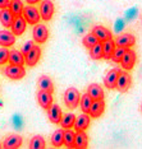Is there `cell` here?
Returning <instances> with one entry per match:
<instances>
[{
    "instance_id": "1",
    "label": "cell",
    "mask_w": 142,
    "mask_h": 149,
    "mask_svg": "<svg viewBox=\"0 0 142 149\" xmlns=\"http://www.w3.org/2000/svg\"><path fill=\"white\" fill-rule=\"evenodd\" d=\"M79 101H81V96L79 92L77 91V88L70 87L65 91V93H64V103L69 110H74V108L78 107Z\"/></svg>"
},
{
    "instance_id": "2",
    "label": "cell",
    "mask_w": 142,
    "mask_h": 149,
    "mask_svg": "<svg viewBox=\"0 0 142 149\" xmlns=\"http://www.w3.org/2000/svg\"><path fill=\"white\" fill-rule=\"evenodd\" d=\"M22 15H23V18L27 21V23H28V24H32V26L40 23V18H41L39 9H37L36 6H33L32 4H28L27 6L23 8Z\"/></svg>"
},
{
    "instance_id": "3",
    "label": "cell",
    "mask_w": 142,
    "mask_h": 149,
    "mask_svg": "<svg viewBox=\"0 0 142 149\" xmlns=\"http://www.w3.org/2000/svg\"><path fill=\"white\" fill-rule=\"evenodd\" d=\"M3 72H4L5 77H8L9 79H13V80H19L26 75V70L23 65H14V64L5 66Z\"/></svg>"
},
{
    "instance_id": "4",
    "label": "cell",
    "mask_w": 142,
    "mask_h": 149,
    "mask_svg": "<svg viewBox=\"0 0 142 149\" xmlns=\"http://www.w3.org/2000/svg\"><path fill=\"white\" fill-rule=\"evenodd\" d=\"M132 86V77L128 72H122L118 75V80H117V87L115 89L120 93H126L127 91H129V88Z\"/></svg>"
},
{
    "instance_id": "5",
    "label": "cell",
    "mask_w": 142,
    "mask_h": 149,
    "mask_svg": "<svg viewBox=\"0 0 142 149\" xmlns=\"http://www.w3.org/2000/svg\"><path fill=\"white\" fill-rule=\"evenodd\" d=\"M32 37H33V41H36L37 43L46 42V40L49 38V29H47V27L45 24H41V23L35 24L32 31Z\"/></svg>"
},
{
    "instance_id": "6",
    "label": "cell",
    "mask_w": 142,
    "mask_h": 149,
    "mask_svg": "<svg viewBox=\"0 0 142 149\" xmlns=\"http://www.w3.org/2000/svg\"><path fill=\"white\" fill-rule=\"evenodd\" d=\"M136 61H137V56H136V52L133 51V50L127 49L126 54H124L123 59H122V68H123L124 70H132L133 69V66L136 65Z\"/></svg>"
},
{
    "instance_id": "7",
    "label": "cell",
    "mask_w": 142,
    "mask_h": 149,
    "mask_svg": "<svg viewBox=\"0 0 142 149\" xmlns=\"http://www.w3.org/2000/svg\"><path fill=\"white\" fill-rule=\"evenodd\" d=\"M54 12H55V8H54V4L51 0H44L40 5V15H41V19L44 21H50L54 15Z\"/></svg>"
},
{
    "instance_id": "8",
    "label": "cell",
    "mask_w": 142,
    "mask_h": 149,
    "mask_svg": "<svg viewBox=\"0 0 142 149\" xmlns=\"http://www.w3.org/2000/svg\"><path fill=\"white\" fill-rule=\"evenodd\" d=\"M119 73H120V69H118V68H114V69H111L106 73L105 78H104V86H105L108 89H115Z\"/></svg>"
},
{
    "instance_id": "9",
    "label": "cell",
    "mask_w": 142,
    "mask_h": 149,
    "mask_svg": "<svg viewBox=\"0 0 142 149\" xmlns=\"http://www.w3.org/2000/svg\"><path fill=\"white\" fill-rule=\"evenodd\" d=\"M114 41H115L117 46L129 49V47L134 46V43H136V37L133 35H131V33H122V35L118 36Z\"/></svg>"
},
{
    "instance_id": "10",
    "label": "cell",
    "mask_w": 142,
    "mask_h": 149,
    "mask_svg": "<svg viewBox=\"0 0 142 149\" xmlns=\"http://www.w3.org/2000/svg\"><path fill=\"white\" fill-rule=\"evenodd\" d=\"M40 57H41V49H40V46H33L32 50H30V52L25 55L26 65L27 66H35L36 64L39 63Z\"/></svg>"
},
{
    "instance_id": "11",
    "label": "cell",
    "mask_w": 142,
    "mask_h": 149,
    "mask_svg": "<svg viewBox=\"0 0 142 149\" xmlns=\"http://www.w3.org/2000/svg\"><path fill=\"white\" fill-rule=\"evenodd\" d=\"M37 101H39V104L45 110H49L53 104V93L47 92V91H42L40 89L39 93H37Z\"/></svg>"
},
{
    "instance_id": "12",
    "label": "cell",
    "mask_w": 142,
    "mask_h": 149,
    "mask_svg": "<svg viewBox=\"0 0 142 149\" xmlns=\"http://www.w3.org/2000/svg\"><path fill=\"white\" fill-rule=\"evenodd\" d=\"M22 145V136L18 134L8 135L3 141V148L5 149H17Z\"/></svg>"
},
{
    "instance_id": "13",
    "label": "cell",
    "mask_w": 142,
    "mask_h": 149,
    "mask_svg": "<svg viewBox=\"0 0 142 149\" xmlns=\"http://www.w3.org/2000/svg\"><path fill=\"white\" fill-rule=\"evenodd\" d=\"M26 27H27V21L23 18V15H19V17H15L14 18L11 28H12V32L14 33L15 36H21L25 33Z\"/></svg>"
},
{
    "instance_id": "14",
    "label": "cell",
    "mask_w": 142,
    "mask_h": 149,
    "mask_svg": "<svg viewBox=\"0 0 142 149\" xmlns=\"http://www.w3.org/2000/svg\"><path fill=\"white\" fill-rule=\"evenodd\" d=\"M104 111H105V102H104V100H93L89 115L93 118H97L104 113Z\"/></svg>"
},
{
    "instance_id": "15",
    "label": "cell",
    "mask_w": 142,
    "mask_h": 149,
    "mask_svg": "<svg viewBox=\"0 0 142 149\" xmlns=\"http://www.w3.org/2000/svg\"><path fill=\"white\" fill-rule=\"evenodd\" d=\"M90 123H91V118H90V115L89 113H82L79 115L78 117L76 118V123H74V130L76 131H84L87 130L90 126Z\"/></svg>"
},
{
    "instance_id": "16",
    "label": "cell",
    "mask_w": 142,
    "mask_h": 149,
    "mask_svg": "<svg viewBox=\"0 0 142 149\" xmlns=\"http://www.w3.org/2000/svg\"><path fill=\"white\" fill-rule=\"evenodd\" d=\"M14 18H15V15L13 14L9 8L0 9V23H1L5 28H11Z\"/></svg>"
},
{
    "instance_id": "17",
    "label": "cell",
    "mask_w": 142,
    "mask_h": 149,
    "mask_svg": "<svg viewBox=\"0 0 142 149\" xmlns=\"http://www.w3.org/2000/svg\"><path fill=\"white\" fill-rule=\"evenodd\" d=\"M15 42V35L8 29L0 31V46L3 47H11Z\"/></svg>"
},
{
    "instance_id": "18",
    "label": "cell",
    "mask_w": 142,
    "mask_h": 149,
    "mask_svg": "<svg viewBox=\"0 0 142 149\" xmlns=\"http://www.w3.org/2000/svg\"><path fill=\"white\" fill-rule=\"evenodd\" d=\"M47 115H49V120L53 124H60L63 117V112L59 104H51V107L47 110Z\"/></svg>"
},
{
    "instance_id": "19",
    "label": "cell",
    "mask_w": 142,
    "mask_h": 149,
    "mask_svg": "<svg viewBox=\"0 0 142 149\" xmlns=\"http://www.w3.org/2000/svg\"><path fill=\"white\" fill-rule=\"evenodd\" d=\"M92 33L100 40V41H106V40L113 38V33H111V31H109V29L105 28V27H103V26H95L92 28Z\"/></svg>"
},
{
    "instance_id": "20",
    "label": "cell",
    "mask_w": 142,
    "mask_h": 149,
    "mask_svg": "<svg viewBox=\"0 0 142 149\" xmlns=\"http://www.w3.org/2000/svg\"><path fill=\"white\" fill-rule=\"evenodd\" d=\"M89 147V136L84 131H76V140H74V148L86 149Z\"/></svg>"
},
{
    "instance_id": "21",
    "label": "cell",
    "mask_w": 142,
    "mask_h": 149,
    "mask_svg": "<svg viewBox=\"0 0 142 149\" xmlns=\"http://www.w3.org/2000/svg\"><path fill=\"white\" fill-rule=\"evenodd\" d=\"M8 61L11 64H14V65H23V64H26L25 55L19 50H11L9 51Z\"/></svg>"
},
{
    "instance_id": "22",
    "label": "cell",
    "mask_w": 142,
    "mask_h": 149,
    "mask_svg": "<svg viewBox=\"0 0 142 149\" xmlns=\"http://www.w3.org/2000/svg\"><path fill=\"white\" fill-rule=\"evenodd\" d=\"M115 41L113 38L106 40V41H103V49H104V59L106 60H111L114 54V50H115Z\"/></svg>"
},
{
    "instance_id": "23",
    "label": "cell",
    "mask_w": 142,
    "mask_h": 149,
    "mask_svg": "<svg viewBox=\"0 0 142 149\" xmlns=\"http://www.w3.org/2000/svg\"><path fill=\"white\" fill-rule=\"evenodd\" d=\"M87 93L90 94L92 100H104V89L96 83L90 84L87 88Z\"/></svg>"
},
{
    "instance_id": "24",
    "label": "cell",
    "mask_w": 142,
    "mask_h": 149,
    "mask_svg": "<svg viewBox=\"0 0 142 149\" xmlns=\"http://www.w3.org/2000/svg\"><path fill=\"white\" fill-rule=\"evenodd\" d=\"M39 89H42V91H47V92H54V84H53V80L50 77L47 75H42L39 78Z\"/></svg>"
},
{
    "instance_id": "25",
    "label": "cell",
    "mask_w": 142,
    "mask_h": 149,
    "mask_svg": "<svg viewBox=\"0 0 142 149\" xmlns=\"http://www.w3.org/2000/svg\"><path fill=\"white\" fill-rule=\"evenodd\" d=\"M90 56L93 60H101L104 57V49H103V41H99L95 46L90 49Z\"/></svg>"
},
{
    "instance_id": "26",
    "label": "cell",
    "mask_w": 142,
    "mask_h": 149,
    "mask_svg": "<svg viewBox=\"0 0 142 149\" xmlns=\"http://www.w3.org/2000/svg\"><path fill=\"white\" fill-rule=\"evenodd\" d=\"M51 144L55 148H60L64 144V129H59V130H55L51 135Z\"/></svg>"
},
{
    "instance_id": "27",
    "label": "cell",
    "mask_w": 142,
    "mask_h": 149,
    "mask_svg": "<svg viewBox=\"0 0 142 149\" xmlns=\"http://www.w3.org/2000/svg\"><path fill=\"white\" fill-rule=\"evenodd\" d=\"M74 140H76V133L72 129H64V145L67 148H74Z\"/></svg>"
},
{
    "instance_id": "28",
    "label": "cell",
    "mask_w": 142,
    "mask_h": 149,
    "mask_svg": "<svg viewBox=\"0 0 142 149\" xmlns=\"http://www.w3.org/2000/svg\"><path fill=\"white\" fill-rule=\"evenodd\" d=\"M76 116L74 113H65L63 115L62 121H60V125H62L63 129H72L74 126V123H76Z\"/></svg>"
},
{
    "instance_id": "29",
    "label": "cell",
    "mask_w": 142,
    "mask_h": 149,
    "mask_svg": "<svg viewBox=\"0 0 142 149\" xmlns=\"http://www.w3.org/2000/svg\"><path fill=\"white\" fill-rule=\"evenodd\" d=\"M92 102H93V100L91 98L90 94H89V93H84L83 96L81 97V101H79V103H81V110H82L84 113H89Z\"/></svg>"
},
{
    "instance_id": "30",
    "label": "cell",
    "mask_w": 142,
    "mask_h": 149,
    "mask_svg": "<svg viewBox=\"0 0 142 149\" xmlns=\"http://www.w3.org/2000/svg\"><path fill=\"white\" fill-rule=\"evenodd\" d=\"M23 8H25V6H23L22 0H12L11 4H9V9H11L12 13H13V14H14L15 17L22 15Z\"/></svg>"
},
{
    "instance_id": "31",
    "label": "cell",
    "mask_w": 142,
    "mask_h": 149,
    "mask_svg": "<svg viewBox=\"0 0 142 149\" xmlns=\"http://www.w3.org/2000/svg\"><path fill=\"white\" fill-rule=\"evenodd\" d=\"M30 148L31 149H44L46 147L45 144V139L42 136H40V135H36V136H33L31 140H30Z\"/></svg>"
},
{
    "instance_id": "32",
    "label": "cell",
    "mask_w": 142,
    "mask_h": 149,
    "mask_svg": "<svg viewBox=\"0 0 142 149\" xmlns=\"http://www.w3.org/2000/svg\"><path fill=\"white\" fill-rule=\"evenodd\" d=\"M99 41H100V40L97 38V37L95 36L92 32H91V33H89V35H86V36L83 37L82 43H83V46H84V47H87V49L90 50L91 47L95 46V45H96V43L99 42Z\"/></svg>"
},
{
    "instance_id": "33",
    "label": "cell",
    "mask_w": 142,
    "mask_h": 149,
    "mask_svg": "<svg viewBox=\"0 0 142 149\" xmlns=\"http://www.w3.org/2000/svg\"><path fill=\"white\" fill-rule=\"evenodd\" d=\"M126 51H127L126 47L117 46L115 50H114V54H113V57H111V60H113L114 63H117V64H120L122 59H123V56H124V54H126Z\"/></svg>"
},
{
    "instance_id": "34",
    "label": "cell",
    "mask_w": 142,
    "mask_h": 149,
    "mask_svg": "<svg viewBox=\"0 0 142 149\" xmlns=\"http://www.w3.org/2000/svg\"><path fill=\"white\" fill-rule=\"evenodd\" d=\"M8 57H9V50L8 47H3L0 49V65H4V64L8 61Z\"/></svg>"
},
{
    "instance_id": "35",
    "label": "cell",
    "mask_w": 142,
    "mask_h": 149,
    "mask_svg": "<svg viewBox=\"0 0 142 149\" xmlns=\"http://www.w3.org/2000/svg\"><path fill=\"white\" fill-rule=\"evenodd\" d=\"M35 46V43H33V41H27L23 43V46H22V49H21V51L23 55H26V54H28L30 52V50H32V47Z\"/></svg>"
},
{
    "instance_id": "36",
    "label": "cell",
    "mask_w": 142,
    "mask_h": 149,
    "mask_svg": "<svg viewBox=\"0 0 142 149\" xmlns=\"http://www.w3.org/2000/svg\"><path fill=\"white\" fill-rule=\"evenodd\" d=\"M9 4H11V0H0V9L9 8Z\"/></svg>"
},
{
    "instance_id": "37",
    "label": "cell",
    "mask_w": 142,
    "mask_h": 149,
    "mask_svg": "<svg viewBox=\"0 0 142 149\" xmlns=\"http://www.w3.org/2000/svg\"><path fill=\"white\" fill-rule=\"evenodd\" d=\"M28 4H32V5H35V4H37V3H40V0H26Z\"/></svg>"
},
{
    "instance_id": "38",
    "label": "cell",
    "mask_w": 142,
    "mask_h": 149,
    "mask_svg": "<svg viewBox=\"0 0 142 149\" xmlns=\"http://www.w3.org/2000/svg\"><path fill=\"white\" fill-rule=\"evenodd\" d=\"M141 112H142V106H141Z\"/></svg>"
},
{
    "instance_id": "39",
    "label": "cell",
    "mask_w": 142,
    "mask_h": 149,
    "mask_svg": "<svg viewBox=\"0 0 142 149\" xmlns=\"http://www.w3.org/2000/svg\"><path fill=\"white\" fill-rule=\"evenodd\" d=\"M141 24H142V21H141Z\"/></svg>"
},
{
    "instance_id": "40",
    "label": "cell",
    "mask_w": 142,
    "mask_h": 149,
    "mask_svg": "<svg viewBox=\"0 0 142 149\" xmlns=\"http://www.w3.org/2000/svg\"><path fill=\"white\" fill-rule=\"evenodd\" d=\"M0 147H1V144H0Z\"/></svg>"
}]
</instances>
